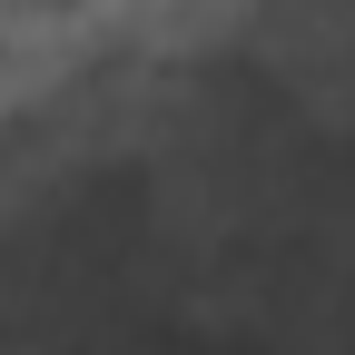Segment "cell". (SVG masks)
Returning <instances> with one entry per match:
<instances>
[{
    "label": "cell",
    "mask_w": 355,
    "mask_h": 355,
    "mask_svg": "<svg viewBox=\"0 0 355 355\" xmlns=\"http://www.w3.org/2000/svg\"><path fill=\"white\" fill-rule=\"evenodd\" d=\"M286 247H296V257H316L326 277L355 286V168H316V188H306L296 237H286Z\"/></svg>",
    "instance_id": "cell-3"
},
{
    "label": "cell",
    "mask_w": 355,
    "mask_h": 355,
    "mask_svg": "<svg viewBox=\"0 0 355 355\" xmlns=\"http://www.w3.org/2000/svg\"><path fill=\"white\" fill-rule=\"evenodd\" d=\"M237 345H257V355H355V286L326 277L296 247H266L257 277H247Z\"/></svg>",
    "instance_id": "cell-2"
},
{
    "label": "cell",
    "mask_w": 355,
    "mask_h": 355,
    "mask_svg": "<svg viewBox=\"0 0 355 355\" xmlns=\"http://www.w3.org/2000/svg\"><path fill=\"white\" fill-rule=\"evenodd\" d=\"M227 69L316 148L355 139V0H257Z\"/></svg>",
    "instance_id": "cell-1"
},
{
    "label": "cell",
    "mask_w": 355,
    "mask_h": 355,
    "mask_svg": "<svg viewBox=\"0 0 355 355\" xmlns=\"http://www.w3.org/2000/svg\"><path fill=\"white\" fill-rule=\"evenodd\" d=\"M119 355H139V345H119Z\"/></svg>",
    "instance_id": "cell-5"
},
{
    "label": "cell",
    "mask_w": 355,
    "mask_h": 355,
    "mask_svg": "<svg viewBox=\"0 0 355 355\" xmlns=\"http://www.w3.org/2000/svg\"><path fill=\"white\" fill-rule=\"evenodd\" d=\"M0 355H79V345H50V336H20V326H0Z\"/></svg>",
    "instance_id": "cell-4"
}]
</instances>
